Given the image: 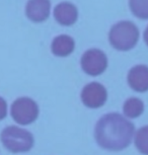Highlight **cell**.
Returning a JSON list of instances; mask_svg holds the SVG:
<instances>
[{"mask_svg": "<svg viewBox=\"0 0 148 155\" xmlns=\"http://www.w3.org/2000/svg\"><path fill=\"white\" fill-rule=\"evenodd\" d=\"M134 125L119 114H108L95 127V140L104 149L120 151L128 147L134 135Z\"/></svg>", "mask_w": 148, "mask_h": 155, "instance_id": "cell-1", "label": "cell"}, {"mask_svg": "<svg viewBox=\"0 0 148 155\" xmlns=\"http://www.w3.org/2000/svg\"><path fill=\"white\" fill-rule=\"evenodd\" d=\"M139 30L135 23L123 20L114 25L109 33V41L118 51H129L137 45Z\"/></svg>", "mask_w": 148, "mask_h": 155, "instance_id": "cell-2", "label": "cell"}, {"mask_svg": "<svg viewBox=\"0 0 148 155\" xmlns=\"http://www.w3.org/2000/svg\"><path fill=\"white\" fill-rule=\"evenodd\" d=\"M1 141L7 150L19 153L31 150L34 145V137L27 130L10 126L2 131Z\"/></svg>", "mask_w": 148, "mask_h": 155, "instance_id": "cell-3", "label": "cell"}, {"mask_svg": "<svg viewBox=\"0 0 148 155\" xmlns=\"http://www.w3.org/2000/svg\"><path fill=\"white\" fill-rule=\"evenodd\" d=\"M11 116L20 125H28L39 116V107L36 101L28 97L17 98L11 106Z\"/></svg>", "mask_w": 148, "mask_h": 155, "instance_id": "cell-4", "label": "cell"}, {"mask_svg": "<svg viewBox=\"0 0 148 155\" xmlns=\"http://www.w3.org/2000/svg\"><path fill=\"white\" fill-rule=\"evenodd\" d=\"M81 68L86 74L97 76L106 71L108 67V57L98 49H89L81 57Z\"/></svg>", "mask_w": 148, "mask_h": 155, "instance_id": "cell-5", "label": "cell"}, {"mask_svg": "<svg viewBox=\"0 0 148 155\" xmlns=\"http://www.w3.org/2000/svg\"><path fill=\"white\" fill-rule=\"evenodd\" d=\"M108 98L106 87L98 82H91L84 86L81 91V101L86 107L97 109L104 106Z\"/></svg>", "mask_w": 148, "mask_h": 155, "instance_id": "cell-6", "label": "cell"}, {"mask_svg": "<svg viewBox=\"0 0 148 155\" xmlns=\"http://www.w3.org/2000/svg\"><path fill=\"white\" fill-rule=\"evenodd\" d=\"M51 11L50 0H30L25 6L28 18L34 22H43L48 18Z\"/></svg>", "mask_w": 148, "mask_h": 155, "instance_id": "cell-7", "label": "cell"}, {"mask_svg": "<svg viewBox=\"0 0 148 155\" xmlns=\"http://www.w3.org/2000/svg\"><path fill=\"white\" fill-rule=\"evenodd\" d=\"M54 17L59 25L70 27L78 18L77 7L70 2H61L54 8Z\"/></svg>", "mask_w": 148, "mask_h": 155, "instance_id": "cell-8", "label": "cell"}, {"mask_svg": "<svg viewBox=\"0 0 148 155\" xmlns=\"http://www.w3.org/2000/svg\"><path fill=\"white\" fill-rule=\"evenodd\" d=\"M128 83L130 87L138 92L148 90V66L137 65L129 71Z\"/></svg>", "mask_w": 148, "mask_h": 155, "instance_id": "cell-9", "label": "cell"}, {"mask_svg": "<svg viewBox=\"0 0 148 155\" xmlns=\"http://www.w3.org/2000/svg\"><path fill=\"white\" fill-rule=\"evenodd\" d=\"M75 49V42L73 38L67 35H60L52 42V53L58 57H67Z\"/></svg>", "mask_w": 148, "mask_h": 155, "instance_id": "cell-10", "label": "cell"}, {"mask_svg": "<svg viewBox=\"0 0 148 155\" xmlns=\"http://www.w3.org/2000/svg\"><path fill=\"white\" fill-rule=\"evenodd\" d=\"M124 114L129 118H137L143 113L144 104L141 99L137 97H131L127 99L124 104Z\"/></svg>", "mask_w": 148, "mask_h": 155, "instance_id": "cell-11", "label": "cell"}, {"mask_svg": "<svg viewBox=\"0 0 148 155\" xmlns=\"http://www.w3.org/2000/svg\"><path fill=\"white\" fill-rule=\"evenodd\" d=\"M132 13L140 19H148V0H129Z\"/></svg>", "mask_w": 148, "mask_h": 155, "instance_id": "cell-12", "label": "cell"}, {"mask_svg": "<svg viewBox=\"0 0 148 155\" xmlns=\"http://www.w3.org/2000/svg\"><path fill=\"white\" fill-rule=\"evenodd\" d=\"M135 145L142 154L148 155V126L141 128L136 134Z\"/></svg>", "mask_w": 148, "mask_h": 155, "instance_id": "cell-13", "label": "cell"}, {"mask_svg": "<svg viewBox=\"0 0 148 155\" xmlns=\"http://www.w3.org/2000/svg\"><path fill=\"white\" fill-rule=\"evenodd\" d=\"M7 115V104L6 101L2 97H0V121L3 120Z\"/></svg>", "mask_w": 148, "mask_h": 155, "instance_id": "cell-14", "label": "cell"}, {"mask_svg": "<svg viewBox=\"0 0 148 155\" xmlns=\"http://www.w3.org/2000/svg\"><path fill=\"white\" fill-rule=\"evenodd\" d=\"M143 38H144V42L146 43V45L148 46V25H147L146 30L144 31V35H143Z\"/></svg>", "mask_w": 148, "mask_h": 155, "instance_id": "cell-15", "label": "cell"}]
</instances>
